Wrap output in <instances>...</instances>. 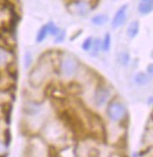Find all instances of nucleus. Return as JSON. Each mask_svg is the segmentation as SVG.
Segmentation results:
<instances>
[{
  "instance_id": "obj_1",
  "label": "nucleus",
  "mask_w": 153,
  "mask_h": 157,
  "mask_svg": "<svg viewBox=\"0 0 153 157\" xmlns=\"http://www.w3.org/2000/svg\"><path fill=\"white\" fill-rule=\"evenodd\" d=\"M106 113L108 118L114 123H119L120 125L125 127L124 124L128 122V113L126 105L118 98H113L107 102Z\"/></svg>"
},
{
  "instance_id": "obj_2",
  "label": "nucleus",
  "mask_w": 153,
  "mask_h": 157,
  "mask_svg": "<svg viewBox=\"0 0 153 157\" xmlns=\"http://www.w3.org/2000/svg\"><path fill=\"white\" fill-rule=\"evenodd\" d=\"M80 68V63L78 62V60L71 56V55H65L62 59L60 60V66L59 69L62 76H65L67 78H73L74 75L78 73Z\"/></svg>"
},
{
  "instance_id": "obj_3",
  "label": "nucleus",
  "mask_w": 153,
  "mask_h": 157,
  "mask_svg": "<svg viewBox=\"0 0 153 157\" xmlns=\"http://www.w3.org/2000/svg\"><path fill=\"white\" fill-rule=\"evenodd\" d=\"M111 89L104 83H98L93 95V103L97 108H101L111 100Z\"/></svg>"
},
{
  "instance_id": "obj_4",
  "label": "nucleus",
  "mask_w": 153,
  "mask_h": 157,
  "mask_svg": "<svg viewBox=\"0 0 153 157\" xmlns=\"http://www.w3.org/2000/svg\"><path fill=\"white\" fill-rule=\"evenodd\" d=\"M127 13H128V5L125 4L123 6H120L118 8V11L114 13L112 21H111V26L113 29H118L120 27H123L125 25L127 20Z\"/></svg>"
},
{
  "instance_id": "obj_5",
  "label": "nucleus",
  "mask_w": 153,
  "mask_h": 157,
  "mask_svg": "<svg viewBox=\"0 0 153 157\" xmlns=\"http://www.w3.org/2000/svg\"><path fill=\"white\" fill-rule=\"evenodd\" d=\"M67 7L71 11V13L77 15H86L87 12L92 10L91 4L86 0H72Z\"/></svg>"
},
{
  "instance_id": "obj_6",
  "label": "nucleus",
  "mask_w": 153,
  "mask_h": 157,
  "mask_svg": "<svg viewBox=\"0 0 153 157\" xmlns=\"http://www.w3.org/2000/svg\"><path fill=\"white\" fill-rule=\"evenodd\" d=\"M153 11V0H140L138 4V12L140 15H148Z\"/></svg>"
},
{
  "instance_id": "obj_7",
  "label": "nucleus",
  "mask_w": 153,
  "mask_h": 157,
  "mask_svg": "<svg viewBox=\"0 0 153 157\" xmlns=\"http://www.w3.org/2000/svg\"><path fill=\"white\" fill-rule=\"evenodd\" d=\"M133 81H134V83H135V85L144 87V86H147L148 83H150V81H151V76H150L147 73L138 72V73H135V74H134Z\"/></svg>"
},
{
  "instance_id": "obj_8",
  "label": "nucleus",
  "mask_w": 153,
  "mask_h": 157,
  "mask_svg": "<svg viewBox=\"0 0 153 157\" xmlns=\"http://www.w3.org/2000/svg\"><path fill=\"white\" fill-rule=\"evenodd\" d=\"M139 31H140V24L139 21H137V20H134L132 21L128 27H127V31H126V34L127 36L130 38V39H134L138 34H139Z\"/></svg>"
},
{
  "instance_id": "obj_9",
  "label": "nucleus",
  "mask_w": 153,
  "mask_h": 157,
  "mask_svg": "<svg viewBox=\"0 0 153 157\" xmlns=\"http://www.w3.org/2000/svg\"><path fill=\"white\" fill-rule=\"evenodd\" d=\"M91 22H92L93 26H97V27L105 26L107 22H108V15L105 13L95 14L93 18L91 19Z\"/></svg>"
},
{
  "instance_id": "obj_10",
  "label": "nucleus",
  "mask_w": 153,
  "mask_h": 157,
  "mask_svg": "<svg viewBox=\"0 0 153 157\" xmlns=\"http://www.w3.org/2000/svg\"><path fill=\"white\" fill-rule=\"evenodd\" d=\"M111 41H112L111 34H110V33H106V34L104 35L103 40H101V51L104 53L110 52V49H111Z\"/></svg>"
},
{
  "instance_id": "obj_11",
  "label": "nucleus",
  "mask_w": 153,
  "mask_h": 157,
  "mask_svg": "<svg viewBox=\"0 0 153 157\" xmlns=\"http://www.w3.org/2000/svg\"><path fill=\"white\" fill-rule=\"evenodd\" d=\"M47 36H48V27H47V24H46V25L40 27L38 33H37V38H35V39H37V42L40 44V42L45 41Z\"/></svg>"
},
{
  "instance_id": "obj_12",
  "label": "nucleus",
  "mask_w": 153,
  "mask_h": 157,
  "mask_svg": "<svg viewBox=\"0 0 153 157\" xmlns=\"http://www.w3.org/2000/svg\"><path fill=\"white\" fill-rule=\"evenodd\" d=\"M101 51V40L99 38H94L93 39V44H92V47L90 49V54L92 56H98V54Z\"/></svg>"
},
{
  "instance_id": "obj_13",
  "label": "nucleus",
  "mask_w": 153,
  "mask_h": 157,
  "mask_svg": "<svg viewBox=\"0 0 153 157\" xmlns=\"http://www.w3.org/2000/svg\"><path fill=\"white\" fill-rule=\"evenodd\" d=\"M117 61L120 66H127L131 61V55L128 52H120L118 54V58H117Z\"/></svg>"
},
{
  "instance_id": "obj_14",
  "label": "nucleus",
  "mask_w": 153,
  "mask_h": 157,
  "mask_svg": "<svg viewBox=\"0 0 153 157\" xmlns=\"http://www.w3.org/2000/svg\"><path fill=\"white\" fill-rule=\"evenodd\" d=\"M47 27H48V35H52V36H55L61 31L59 27L57 26L54 22H52V21L47 22Z\"/></svg>"
},
{
  "instance_id": "obj_15",
  "label": "nucleus",
  "mask_w": 153,
  "mask_h": 157,
  "mask_svg": "<svg viewBox=\"0 0 153 157\" xmlns=\"http://www.w3.org/2000/svg\"><path fill=\"white\" fill-rule=\"evenodd\" d=\"M93 39L94 38H92V36H87L86 39L83 41V44H81L83 51L90 52V49H91V47H92V44H93Z\"/></svg>"
},
{
  "instance_id": "obj_16",
  "label": "nucleus",
  "mask_w": 153,
  "mask_h": 157,
  "mask_svg": "<svg viewBox=\"0 0 153 157\" xmlns=\"http://www.w3.org/2000/svg\"><path fill=\"white\" fill-rule=\"evenodd\" d=\"M32 62H33L32 54H31V52H26L25 55H24V66H25V68H30Z\"/></svg>"
},
{
  "instance_id": "obj_17",
  "label": "nucleus",
  "mask_w": 153,
  "mask_h": 157,
  "mask_svg": "<svg viewBox=\"0 0 153 157\" xmlns=\"http://www.w3.org/2000/svg\"><path fill=\"white\" fill-rule=\"evenodd\" d=\"M54 38H55V44H60V42H62V41L65 40V38H66V33H65V31H60Z\"/></svg>"
},
{
  "instance_id": "obj_18",
  "label": "nucleus",
  "mask_w": 153,
  "mask_h": 157,
  "mask_svg": "<svg viewBox=\"0 0 153 157\" xmlns=\"http://www.w3.org/2000/svg\"><path fill=\"white\" fill-rule=\"evenodd\" d=\"M4 134H5V144H6V147H8L10 142H11V132L7 129V130L4 131Z\"/></svg>"
},
{
  "instance_id": "obj_19",
  "label": "nucleus",
  "mask_w": 153,
  "mask_h": 157,
  "mask_svg": "<svg viewBox=\"0 0 153 157\" xmlns=\"http://www.w3.org/2000/svg\"><path fill=\"white\" fill-rule=\"evenodd\" d=\"M147 74H148V75L152 78V74H153V65H152V63H150V65H148V67H147Z\"/></svg>"
},
{
  "instance_id": "obj_20",
  "label": "nucleus",
  "mask_w": 153,
  "mask_h": 157,
  "mask_svg": "<svg viewBox=\"0 0 153 157\" xmlns=\"http://www.w3.org/2000/svg\"><path fill=\"white\" fill-rule=\"evenodd\" d=\"M6 148L7 147H6V144H5V142H1V141H0V154L6 150Z\"/></svg>"
}]
</instances>
